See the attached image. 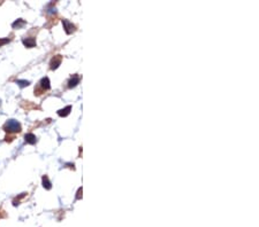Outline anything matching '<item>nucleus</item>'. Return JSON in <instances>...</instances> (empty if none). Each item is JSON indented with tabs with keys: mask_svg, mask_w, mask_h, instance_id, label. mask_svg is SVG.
<instances>
[{
	"mask_svg": "<svg viewBox=\"0 0 259 227\" xmlns=\"http://www.w3.org/2000/svg\"><path fill=\"white\" fill-rule=\"evenodd\" d=\"M4 129L7 132H20L21 131V125L17 121H14V119H10L8 121L7 123L5 124Z\"/></svg>",
	"mask_w": 259,
	"mask_h": 227,
	"instance_id": "nucleus-1",
	"label": "nucleus"
},
{
	"mask_svg": "<svg viewBox=\"0 0 259 227\" xmlns=\"http://www.w3.org/2000/svg\"><path fill=\"white\" fill-rule=\"evenodd\" d=\"M62 24H63V29L66 31V33H72L73 31H75V25L73 23H70L68 20H62Z\"/></svg>",
	"mask_w": 259,
	"mask_h": 227,
	"instance_id": "nucleus-2",
	"label": "nucleus"
},
{
	"mask_svg": "<svg viewBox=\"0 0 259 227\" xmlns=\"http://www.w3.org/2000/svg\"><path fill=\"white\" fill-rule=\"evenodd\" d=\"M23 45L28 48H31V47H35L36 46V40L34 38H23L22 40Z\"/></svg>",
	"mask_w": 259,
	"mask_h": 227,
	"instance_id": "nucleus-3",
	"label": "nucleus"
},
{
	"mask_svg": "<svg viewBox=\"0 0 259 227\" xmlns=\"http://www.w3.org/2000/svg\"><path fill=\"white\" fill-rule=\"evenodd\" d=\"M60 63H61V56H60V55L54 56L51 61V69L52 70H55V69L60 66Z\"/></svg>",
	"mask_w": 259,
	"mask_h": 227,
	"instance_id": "nucleus-4",
	"label": "nucleus"
},
{
	"mask_svg": "<svg viewBox=\"0 0 259 227\" xmlns=\"http://www.w3.org/2000/svg\"><path fill=\"white\" fill-rule=\"evenodd\" d=\"M24 140H25V142L27 143H30V145H34V143H36V135L35 134H32V133H28V134H25L24 135Z\"/></svg>",
	"mask_w": 259,
	"mask_h": 227,
	"instance_id": "nucleus-5",
	"label": "nucleus"
},
{
	"mask_svg": "<svg viewBox=\"0 0 259 227\" xmlns=\"http://www.w3.org/2000/svg\"><path fill=\"white\" fill-rule=\"evenodd\" d=\"M78 81H80V77H78L77 75H74V76L69 79V81H68V87L69 88L75 87V86L78 84Z\"/></svg>",
	"mask_w": 259,
	"mask_h": 227,
	"instance_id": "nucleus-6",
	"label": "nucleus"
},
{
	"mask_svg": "<svg viewBox=\"0 0 259 227\" xmlns=\"http://www.w3.org/2000/svg\"><path fill=\"white\" fill-rule=\"evenodd\" d=\"M39 84H40V87L43 88V89H50V87H51L49 77H44V78H42V81H40Z\"/></svg>",
	"mask_w": 259,
	"mask_h": 227,
	"instance_id": "nucleus-7",
	"label": "nucleus"
},
{
	"mask_svg": "<svg viewBox=\"0 0 259 227\" xmlns=\"http://www.w3.org/2000/svg\"><path fill=\"white\" fill-rule=\"evenodd\" d=\"M70 110H72V107L70 106H67L66 108H63V109H60L58 111V115L61 116V117H66L69 115V112H70Z\"/></svg>",
	"mask_w": 259,
	"mask_h": 227,
	"instance_id": "nucleus-8",
	"label": "nucleus"
},
{
	"mask_svg": "<svg viewBox=\"0 0 259 227\" xmlns=\"http://www.w3.org/2000/svg\"><path fill=\"white\" fill-rule=\"evenodd\" d=\"M43 186H44L45 189H51L52 185H51V181L49 180L47 176H44V177H43Z\"/></svg>",
	"mask_w": 259,
	"mask_h": 227,
	"instance_id": "nucleus-9",
	"label": "nucleus"
},
{
	"mask_svg": "<svg viewBox=\"0 0 259 227\" xmlns=\"http://www.w3.org/2000/svg\"><path fill=\"white\" fill-rule=\"evenodd\" d=\"M23 24H25V21L22 20V18H19V20H16V21L12 24V27H13L14 29H16V28H21Z\"/></svg>",
	"mask_w": 259,
	"mask_h": 227,
	"instance_id": "nucleus-10",
	"label": "nucleus"
},
{
	"mask_svg": "<svg viewBox=\"0 0 259 227\" xmlns=\"http://www.w3.org/2000/svg\"><path fill=\"white\" fill-rule=\"evenodd\" d=\"M16 84H19L21 87H25V86L29 85L30 83L28 81H20V79H19V81H16Z\"/></svg>",
	"mask_w": 259,
	"mask_h": 227,
	"instance_id": "nucleus-11",
	"label": "nucleus"
},
{
	"mask_svg": "<svg viewBox=\"0 0 259 227\" xmlns=\"http://www.w3.org/2000/svg\"><path fill=\"white\" fill-rule=\"evenodd\" d=\"M6 43H9V39L8 38H5V39H0V45H4Z\"/></svg>",
	"mask_w": 259,
	"mask_h": 227,
	"instance_id": "nucleus-12",
	"label": "nucleus"
}]
</instances>
